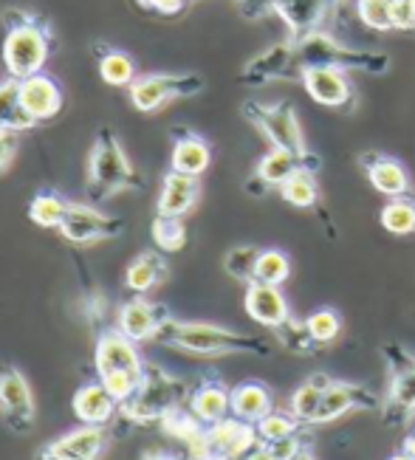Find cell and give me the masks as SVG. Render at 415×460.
Masks as SVG:
<instances>
[{"label": "cell", "instance_id": "20", "mask_svg": "<svg viewBox=\"0 0 415 460\" xmlns=\"http://www.w3.org/2000/svg\"><path fill=\"white\" fill-rule=\"evenodd\" d=\"M365 164H367V178L375 192H382L387 198H407L410 172L404 164H399L395 158H387V155H370L365 158Z\"/></svg>", "mask_w": 415, "mask_h": 460}, {"label": "cell", "instance_id": "30", "mask_svg": "<svg viewBox=\"0 0 415 460\" xmlns=\"http://www.w3.org/2000/svg\"><path fill=\"white\" fill-rule=\"evenodd\" d=\"M291 277V260L280 252V249H260V257H257L254 266V279L266 286H283ZM252 279V283H254Z\"/></svg>", "mask_w": 415, "mask_h": 460}, {"label": "cell", "instance_id": "9", "mask_svg": "<svg viewBox=\"0 0 415 460\" xmlns=\"http://www.w3.org/2000/svg\"><path fill=\"white\" fill-rule=\"evenodd\" d=\"M303 85L308 91V96L313 99L316 105H325V108H342L353 88H350V79L342 68H331V66H305L303 74Z\"/></svg>", "mask_w": 415, "mask_h": 460}, {"label": "cell", "instance_id": "1", "mask_svg": "<svg viewBox=\"0 0 415 460\" xmlns=\"http://www.w3.org/2000/svg\"><path fill=\"white\" fill-rule=\"evenodd\" d=\"M155 339L181 348L187 353H198V356H226V353L266 350L260 345V339H252V336L234 333L229 328H217L209 323H172V319H167Z\"/></svg>", "mask_w": 415, "mask_h": 460}, {"label": "cell", "instance_id": "45", "mask_svg": "<svg viewBox=\"0 0 415 460\" xmlns=\"http://www.w3.org/2000/svg\"><path fill=\"white\" fill-rule=\"evenodd\" d=\"M145 4L158 9V12H164V14H175L178 9L184 6V0H145Z\"/></svg>", "mask_w": 415, "mask_h": 460}, {"label": "cell", "instance_id": "44", "mask_svg": "<svg viewBox=\"0 0 415 460\" xmlns=\"http://www.w3.org/2000/svg\"><path fill=\"white\" fill-rule=\"evenodd\" d=\"M14 153H17V130L0 128V172L12 164Z\"/></svg>", "mask_w": 415, "mask_h": 460}, {"label": "cell", "instance_id": "13", "mask_svg": "<svg viewBox=\"0 0 415 460\" xmlns=\"http://www.w3.org/2000/svg\"><path fill=\"white\" fill-rule=\"evenodd\" d=\"M105 449V429L83 424L66 435H59L43 452L46 460H99Z\"/></svg>", "mask_w": 415, "mask_h": 460}, {"label": "cell", "instance_id": "14", "mask_svg": "<svg viewBox=\"0 0 415 460\" xmlns=\"http://www.w3.org/2000/svg\"><path fill=\"white\" fill-rule=\"evenodd\" d=\"M246 314L263 328H280L291 319L288 299L280 291V286H266V283H249L246 286Z\"/></svg>", "mask_w": 415, "mask_h": 460}, {"label": "cell", "instance_id": "5", "mask_svg": "<svg viewBox=\"0 0 415 460\" xmlns=\"http://www.w3.org/2000/svg\"><path fill=\"white\" fill-rule=\"evenodd\" d=\"M49 59V40L37 26H14L4 40V63L14 79H26L43 71Z\"/></svg>", "mask_w": 415, "mask_h": 460}, {"label": "cell", "instance_id": "16", "mask_svg": "<svg viewBox=\"0 0 415 460\" xmlns=\"http://www.w3.org/2000/svg\"><path fill=\"white\" fill-rule=\"evenodd\" d=\"M167 323V314L147 303V299H130L122 308H119V331H122L133 342H147V339H155L162 325Z\"/></svg>", "mask_w": 415, "mask_h": 460}, {"label": "cell", "instance_id": "28", "mask_svg": "<svg viewBox=\"0 0 415 460\" xmlns=\"http://www.w3.org/2000/svg\"><path fill=\"white\" fill-rule=\"evenodd\" d=\"M68 201L66 198H59L57 192H40L31 207H29V217L43 229H59L68 215Z\"/></svg>", "mask_w": 415, "mask_h": 460}, {"label": "cell", "instance_id": "41", "mask_svg": "<svg viewBox=\"0 0 415 460\" xmlns=\"http://www.w3.org/2000/svg\"><path fill=\"white\" fill-rule=\"evenodd\" d=\"M20 111V79L9 76L6 83H0V128H9Z\"/></svg>", "mask_w": 415, "mask_h": 460}, {"label": "cell", "instance_id": "43", "mask_svg": "<svg viewBox=\"0 0 415 460\" xmlns=\"http://www.w3.org/2000/svg\"><path fill=\"white\" fill-rule=\"evenodd\" d=\"M266 449H269V455H271L274 460H294L296 455L303 452V449H300V441H296V435L283 438V441H274V444H266Z\"/></svg>", "mask_w": 415, "mask_h": 460}, {"label": "cell", "instance_id": "37", "mask_svg": "<svg viewBox=\"0 0 415 460\" xmlns=\"http://www.w3.org/2000/svg\"><path fill=\"white\" fill-rule=\"evenodd\" d=\"M393 4L395 0H356V12H359L362 23L375 31H390L393 26Z\"/></svg>", "mask_w": 415, "mask_h": 460}, {"label": "cell", "instance_id": "12", "mask_svg": "<svg viewBox=\"0 0 415 460\" xmlns=\"http://www.w3.org/2000/svg\"><path fill=\"white\" fill-rule=\"evenodd\" d=\"M59 232H63V237L71 240V243L85 246V243H96V240H105V237L116 234L119 224L113 221V217H108L99 209H93V207L71 204L63 226H59Z\"/></svg>", "mask_w": 415, "mask_h": 460}, {"label": "cell", "instance_id": "7", "mask_svg": "<svg viewBox=\"0 0 415 460\" xmlns=\"http://www.w3.org/2000/svg\"><path fill=\"white\" fill-rule=\"evenodd\" d=\"M91 181L105 192L125 190L133 181V167L113 133L99 136V142L91 153Z\"/></svg>", "mask_w": 415, "mask_h": 460}, {"label": "cell", "instance_id": "2", "mask_svg": "<svg viewBox=\"0 0 415 460\" xmlns=\"http://www.w3.org/2000/svg\"><path fill=\"white\" fill-rule=\"evenodd\" d=\"M296 66L300 74L305 66H331V68H342V71H373L382 74L390 59L384 54H367V51H353L342 43H336L328 34L320 31H308L300 46H296Z\"/></svg>", "mask_w": 415, "mask_h": 460}, {"label": "cell", "instance_id": "18", "mask_svg": "<svg viewBox=\"0 0 415 460\" xmlns=\"http://www.w3.org/2000/svg\"><path fill=\"white\" fill-rule=\"evenodd\" d=\"M359 407H375V395L362 390V387H356V385L333 382L322 393V404L313 418V424H328V421H333V418H340L350 410H359Z\"/></svg>", "mask_w": 415, "mask_h": 460}, {"label": "cell", "instance_id": "47", "mask_svg": "<svg viewBox=\"0 0 415 460\" xmlns=\"http://www.w3.org/2000/svg\"><path fill=\"white\" fill-rule=\"evenodd\" d=\"M404 452L415 457V438H407V447H404Z\"/></svg>", "mask_w": 415, "mask_h": 460}, {"label": "cell", "instance_id": "25", "mask_svg": "<svg viewBox=\"0 0 415 460\" xmlns=\"http://www.w3.org/2000/svg\"><path fill=\"white\" fill-rule=\"evenodd\" d=\"M212 162V153H209V145L204 138L198 136H184L178 138L175 147H172V170L175 172H184V175H201L207 172Z\"/></svg>", "mask_w": 415, "mask_h": 460}, {"label": "cell", "instance_id": "33", "mask_svg": "<svg viewBox=\"0 0 415 460\" xmlns=\"http://www.w3.org/2000/svg\"><path fill=\"white\" fill-rule=\"evenodd\" d=\"M153 240L162 252H178L187 240V229L181 217L172 215H158L153 221Z\"/></svg>", "mask_w": 415, "mask_h": 460}, {"label": "cell", "instance_id": "24", "mask_svg": "<svg viewBox=\"0 0 415 460\" xmlns=\"http://www.w3.org/2000/svg\"><path fill=\"white\" fill-rule=\"evenodd\" d=\"M305 155H296L291 150H280V147H271L260 164H257V178L266 184V187H283L288 178L303 167Z\"/></svg>", "mask_w": 415, "mask_h": 460}, {"label": "cell", "instance_id": "10", "mask_svg": "<svg viewBox=\"0 0 415 460\" xmlns=\"http://www.w3.org/2000/svg\"><path fill=\"white\" fill-rule=\"evenodd\" d=\"M93 362H96L99 376L113 373V370H130V373H145L147 370L145 362H142V356H138L136 342H133V339H128L119 328L99 336Z\"/></svg>", "mask_w": 415, "mask_h": 460}, {"label": "cell", "instance_id": "22", "mask_svg": "<svg viewBox=\"0 0 415 460\" xmlns=\"http://www.w3.org/2000/svg\"><path fill=\"white\" fill-rule=\"evenodd\" d=\"M271 393L257 385V382H246V385H237L232 390V415L241 418L246 424H257L271 412Z\"/></svg>", "mask_w": 415, "mask_h": 460}, {"label": "cell", "instance_id": "48", "mask_svg": "<svg viewBox=\"0 0 415 460\" xmlns=\"http://www.w3.org/2000/svg\"><path fill=\"white\" fill-rule=\"evenodd\" d=\"M390 460H415L412 455H407V452H402V455H393Z\"/></svg>", "mask_w": 415, "mask_h": 460}, {"label": "cell", "instance_id": "38", "mask_svg": "<svg viewBox=\"0 0 415 460\" xmlns=\"http://www.w3.org/2000/svg\"><path fill=\"white\" fill-rule=\"evenodd\" d=\"M142 378L145 373H130V370H113V373H105L99 376V382L105 385V390L116 398L119 404L130 402V398L136 395V390L142 387Z\"/></svg>", "mask_w": 415, "mask_h": 460}, {"label": "cell", "instance_id": "4", "mask_svg": "<svg viewBox=\"0 0 415 460\" xmlns=\"http://www.w3.org/2000/svg\"><path fill=\"white\" fill-rule=\"evenodd\" d=\"M201 88H204V79L195 74H147V76H138L130 85V102L136 111L153 113L162 105H167L170 99L192 96Z\"/></svg>", "mask_w": 415, "mask_h": 460}, {"label": "cell", "instance_id": "50", "mask_svg": "<svg viewBox=\"0 0 415 460\" xmlns=\"http://www.w3.org/2000/svg\"><path fill=\"white\" fill-rule=\"evenodd\" d=\"M207 460H226V457H207Z\"/></svg>", "mask_w": 415, "mask_h": 460}, {"label": "cell", "instance_id": "8", "mask_svg": "<svg viewBox=\"0 0 415 460\" xmlns=\"http://www.w3.org/2000/svg\"><path fill=\"white\" fill-rule=\"evenodd\" d=\"M257 429L241 418H224L212 427H207V452L209 457H226V460H246L257 449Z\"/></svg>", "mask_w": 415, "mask_h": 460}, {"label": "cell", "instance_id": "29", "mask_svg": "<svg viewBox=\"0 0 415 460\" xmlns=\"http://www.w3.org/2000/svg\"><path fill=\"white\" fill-rule=\"evenodd\" d=\"M280 195L286 201L296 209H308L316 204V198H320V187H316V178H313V170H305L300 167L288 181L280 187Z\"/></svg>", "mask_w": 415, "mask_h": 460}, {"label": "cell", "instance_id": "34", "mask_svg": "<svg viewBox=\"0 0 415 460\" xmlns=\"http://www.w3.org/2000/svg\"><path fill=\"white\" fill-rule=\"evenodd\" d=\"M305 328H308V333L313 339V345H328V342H333L336 336H340L342 319L333 308H320V311H313L305 319Z\"/></svg>", "mask_w": 415, "mask_h": 460}, {"label": "cell", "instance_id": "35", "mask_svg": "<svg viewBox=\"0 0 415 460\" xmlns=\"http://www.w3.org/2000/svg\"><path fill=\"white\" fill-rule=\"evenodd\" d=\"M322 393L313 382H305L303 387H296L294 395H291V415L296 421L303 424H313L316 412H320V404H322Z\"/></svg>", "mask_w": 415, "mask_h": 460}, {"label": "cell", "instance_id": "27", "mask_svg": "<svg viewBox=\"0 0 415 460\" xmlns=\"http://www.w3.org/2000/svg\"><path fill=\"white\" fill-rule=\"evenodd\" d=\"M333 4V0H277L274 9L286 17V23L294 31H308L313 29V23L325 14V9Z\"/></svg>", "mask_w": 415, "mask_h": 460}, {"label": "cell", "instance_id": "21", "mask_svg": "<svg viewBox=\"0 0 415 460\" xmlns=\"http://www.w3.org/2000/svg\"><path fill=\"white\" fill-rule=\"evenodd\" d=\"M190 412L201 421L204 427H212L224 421L232 412V393L224 390L221 385H204L198 387L190 398Z\"/></svg>", "mask_w": 415, "mask_h": 460}, {"label": "cell", "instance_id": "6", "mask_svg": "<svg viewBox=\"0 0 415 460\" xmlns=\"http://www.w3.org/2000/svg\"><path fill=\"white\" fill-rule=\"evenodd\" d=\"M252 122L266 133V138L280 150H291L296 155H308L300 119L291 105H246Z\"/></svg>", "mask_w": 415, "mask_h": 460}, {"label": "cell", "instance_id": "40", "mask_svg": "<svg viewBox=\"0 0 415 460\" xmlns=\"http://www.w3.org/2000/svg\"><path fill=\"white\" fill-rule=\"evenodd\" d=\"M390 402L402 410H415V362H404L402 370H395Z\"/></svg>", "mask_w": 415, "mask_h": 460}, {"label": "cell", "instance_id": "31", "mask_svg": "<svg viewBox=\"0 0 415 460\" xmlns=\"http://www.w3.org/2000/svg\"><path fill=\"white\" fill-rule=\"evenodd\" d=\"M382 226L390 234H412L415 232V201L410 198H390V204L382 209Z\"/></svg>", "mask_w": 415, "mask_h": 460}, {"label": "cell", "instance_id": "26", "mask_svg": "<svg viewBox=\"0 0 415 460\" xmlns=\"http://www.w3.org/2000/svg\"><path fill=\"white\" fill-rule=\"evenodd\" d=\"M294 63H296V49H291L288 43H280V46H271L257 59H252L246 76H252L254 83H266V79L283 76Z\"/></svg>", "mask_w": 415, "mask_h": 460}, {"label": "cell", "instance_id": "3", "mask_svg": "<svg viewBox=\"0 0 415 460\" xmlns=\"http://www.w3.org/2000/svg\"><path fill=\"white\" fill-rule=\"evenodd\" d=\"M181 395H184L181 382H175V378L162 376V373L153 376L145 370L142 387H138L136 395L122 407L130 421H153V418H167L170 412H175Z\"/></svg>", "mask_w": 415, "mask_h": 460}, {"label": "cell", "instance_id": "11", "mask_svg": "<svg viewBox=\"0 0 415 460\" xmlns=\"http://www.w3.org/2000/svg\"><path fill=\"white\" fill-rule=\"evenodd\" d=\"M0 412L6 415V421L14 429H29L34 424V395L23 373H0Z\"/></svg>", "mask_w": 415, "mask_h": 460}, {"label": "cell", "instance_id": "15", "mask_svg": "<svg viewBox=\"0 0 415 460\" xmlns=\"http://www.w3.org/2000/svg\"><path fill=\"white\" fill-rule=\"evenodd\" d=\"M20 105L34 119V122H43L51 119L63 108V91L46 74H34L20 79Z\"/></svg>", "mask_w": 415, "mask_h": 460}, {"label": "cell", "instance_id": "36", "mask_svg": "<svg viewBox=\"0 0 415 460\" xmlns=\"http://www.w3.org/2000/svg\"><path fill=\"white\" fill-rule=\"evenodd\" d=\"M300 427L294 415H283V412H269L263 421H257L254 429H257V438H260V444H274V441H283V438H291Z\"/></svg>", "mask_w": 415, "mask_h": 460}, {"label": "cell", "instance_id": "39", "mask_svg": "<svg viewBox=\"0 0 415 460\" xmlns=\"http://www.w3.org/2000/svg\"><path fill=\"white\" fill-rule=\"evenodd\" d=\"M257 257H260V249L257 246H237L226 254L224 260V266L226 271L234 277V279H241V283H252L254 279V266H257Z\"/></svg>", "mask_w": 415, "mask_h": 460}, {"label": "cell", "instance_id": "49", "mask_svg": "<svg viewBox=\"0 0 415 460\" xmlns=\"http://www.w3.org/2000/svg\"><path fill=\"white\" fill-rule=\"evenodd\" d=\"M294 460H313V457H311V455H308V452H300V455H296V457H294Z\"/></svg>", "mask_w": 415, "mask_h": 460}, {"label": "cell", "instance_id": "17", "mask_svg": "<svg viewBox=\"0 0 415 460\" xmlns=\"http://www.w3.org/2000/svg\"><path fill=\"white\" fill-rule=\"evenodd\" d=\"M116 398L105 390L102 382H88L74 393V415L79 424L105 427L116 412Z\"/></svg>", "mask_w": 415, "mask_h": 460}, {"label": "cell", "instance_id": "23", "mask_svg": "<svg viewBox=\"0 0 415 460\" xmlns=\"http://www.w3.org/2000/svg\"><path fill=\"white\" fill-rule=\"evenodd\" d=\"M167 277V263L162 260V254L155 252H142L133 263L128 266V274H125V286L136 294H147L153 291L162 279Z\"/></svg>", "mask_w": 415, "mask_h": 460}, {"label": "cell", "instance_id": "42", "mask_svg": "<svg viewBox=\"0 0 415 460\" xmlns=\"http://www.w3.org/2000/svg\"><path fill=\"white\" fill-rule=\"evenodd\" d=\"M393 26L395 29H415V4L412 0H395L393 4Z\"/></svg>", "mask_w": 415, "mask_h": 460}, {"label": "cell", "instance_id": "32", "mask_svg": "<svg viewBox=\"0 0 415 460\" xmlns=\"http://www.w3.org/2000/svg\"><path fill=\"white\" fill-rule=\"evenodd\" d=\"M99 74H102L108 85H133L136 83V66L122 51H108L102 59H99Z\"/></svg>", "mask_w": 415, "mask_h": 460}, {"label": "cell", "instance_id": "19", "mask_svg": "<svg viewBox=\"0 0 415 460\" xmlns=\"http://www.w3.org/2000/svg\"><path fill=\"white\" fill-rule=\"evenodd\" d=\"M198 178L184 172H170L162 184V195H158V215H172L184 217L198 204Z\"/></svg>", "mask_w": 415, "mask_h": 460}, {"label": "cell", "instance_id": "46", "mask_svg": "<svg viewBox=\"0 0 415 460\" xmlns=\"http://www.w3.org/2000/svg\"><path fill=\"white\" fill-rule=\"evenodd\" d=\"M246 460H274V457L269 455V449H266V447H260V449H254Z\"/></svg>", "mask_w": 415, "mask_h": 460}]
</instances>
